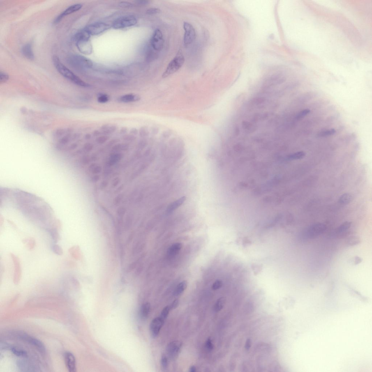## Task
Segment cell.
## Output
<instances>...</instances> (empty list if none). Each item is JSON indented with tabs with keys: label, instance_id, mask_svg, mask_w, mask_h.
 Here are the masks:
<instances>
[{
	"label": "cell",
	"instance_id": "cell-1",
	"mask_svg": "<svg viewBox=\"0 0 372 372\" xmlns=\"http://www.w3.org/2000/svg\"><path fill=\"white\" fill-rule=\"evenodd\" d=\"M53 62L55 67L59 73L68 80L77 85L84 87H90L89 84L87 83L82 80V79L76 75H75L73 72L69 69L68 68L63 64L57 56H54L52 58Z\"/></svg>",
	"mask_w": 372,
	"mask_h": 372
},
{
	"label": "cell",
	"instance_id": "cell-2",
	"mask_svg": "<svg viewBox=\"0 0 372 372\" xmlns=\"http://www.w3.org/2000/svg\"><path fill=\"white\" fill-rule=\"evenodd\" d=\"M185 58L183 54L179 52L176 57L170 61L162 75V77L166 78L178 71L184 64Z\"/></svg>",
	"mask_w": 372,
	"mask_h": 372
},
{
	"label": "cell",
	"instance_id": "cell-3",
	"mask_svg": "<svg viewBox=\"0 0 372 372\" xmlns=\"http://www.w3.org/2000/svg\"><path fill=\"white\" fill-rule=\"evenodd\" d=\"M67 62L70 66L75 69L90 68L92 62L89 59L80 55H73L68 58Z\"/></svg>",
	"mask_w": 372,
	"mask_h": 372
},
{
	"label": "cell",
	"instance_id": "cell-4",
	"mask_svg": "<svg viewBox=\"0 0 372 372\" xmlns=\"http://www.w3.org/2000/svg\"><path fill=\"white\" fill-rule=\"evenodd\" d=\"M137 20L133 16H127L119 17L114 21L112 27L114 29H121L131 27L136 24Z\"/></svg>",
	"mask_w": 372,
	"mask_h": 372
},
{
	"label": "cell",
	"instance_id": "cell-5",
	"mask_svg": "<svg viewBox=\"0 0 372 372\" xmlns=\"http://www.w3.org/2000/svg\"><path fill=\"white\" fill-rule=\"evenodd\" d=\"M183 28L185 31L184 43L185 45H187L194 41L196 38V32L192 25L188 22H184Z\"/></svg>",
	"mask_w": 372,
	"mask_h": 372
},
{
	"label": "cell",
	"instance_id": "cell-6",
	"mask_svg": "<svg viewBox=\"0 0 372 372\" xmlns=\"http://www.w3.org/2000/svg\"><path fill=\"white\" fill-rule=\"evenodd\" d=\"M111 26L105 23L98 22L90 24L86 27V30L92 35H97L110 29Z\"/></svg>",
	"mask_w": 372,
	"mask_h": 372
},
{
	"label": "cell",
	"instance_id": "cell-7",
	"mask_svg": "<svg viewBox=\"0 0 372 372\" xmlns=\"http://www.w3.org/2000/svg\"><path fill=\"white\" fill-rule=\"evenodd\" d=\"M326 229L327 227L324 224H315L308 227L305 232V236L309 239H314L323 233Z\"/></svg>",
	"mask_w": 372,
	"mask_h": 372
},
{
	"label": "cell",
	"instance_id": "cell-8",
	"mask_svg": "<svg viewBox=\"0 0 372 372\" xmlns=\"http://www.w3.org/2000/svg\"><path fill=\"white\" fill-rule=\"evenodd\" d=\"M183 343L179 341L170 342L167 347V355L171 359H175L178 357L182 348Z\"/></svg>",
	"mask_w": 372,
	"mask_h": 372
},
{
	"label": "cell",
	"instance_id": "cell-9",
	"mask_svg": "<svg viewBox=\"0 0 372 372\" xmlns=\"http://www.w3.org/2000/svg\"><path fill=\"white\" fill-rule=\"evenodd\" d=\"M10 256L13 263L14 272L13 281L15 285H18L20 283L22 277V269H21L20 260L18 257L16 256L13 253H10Z\"/></svg>",
	"mask_w": 372,
	"mask_h": 372
},
{
	"label": "cell",
	"instance_id": "cell-10",
	"mask_svg": "<svg viewBox=\"0 0 372 372\" xmlns=\"http://www.w3.org/2000/svg\"><path fill=\"white\" fill-rule=\"evenodd\" d=\"M152 47L155 50H161L163 48L164 40L161 31L159 29H156L153 33L151 41Z\"/></svg>",
	"mask_w": 372,
	"mask_h": 372
},
{
	"label": "cell",
	"instance_id": "cell-11",
	"mask_svg": "<svg viewBox=\"0 0 372 372\" xmlns=\"http://www.w3.org/2000/svg\"><path fill=\"white\" fill-rule=\"evenodd\" d=\"M20 334L19 336L21 339L34 345L42 354H44L45 353V345L40 340L24 333H20Z\"/></svg>",
	"mask_w": 372,
	"mask_h": 372
},
{
	"label": "cell",
	"instance_id": "cell-12",
	"mask_svg": "<svg viewBox=\"0 0 372 372\" xmlns=\"http://www.w3.org/2000/svg\"><path fill=\"white\" fill-rule=\"evenodd\" d=\"M165 320L159 317H157L153 320L150 325V330L152 336L153 338L158 336L164 323Z\"/></svg>",
	"mask_w": 372,
	"mask_h": 372
},
{
	"label": "cell",
	"instance_id": "cell-13",
	"mask_svg": "<svg viewBox=\"0 0 372 372\" xmlns=\"http://www.w3.org/2000/svg\"><path fill=\"white\" fill-rule=\"evenodd\" d=\"M83 6L81 4H76L71 5L65 10L62 13L58 16L54 21V23L57 24L61 21L66 16L78 11L82 8Z\"/></svg>",
	"mask_w": 372,
	"mask_h": 372
},
{
	"label": "cell",
	"instance_id": "cell-14",
	"mask_svg": "<svg viewBox=\"0 0 372 372\" xmlns=\"http://www.w3.org/2000/svg\"><path fill=\"white\" fill-rule=\"evenodd\" d=\"M64 360L65 364L69 371H76V362L75 357L73 354L70 352H66L64 354Z\"/></svg>",
	"mask_w": 372,
	"mask_h": 372
},
{
	"label": "cell",
	"instance_id": "cell-15",
	"mask_svg": "<svg viewBox=\"0 0 372 372\" xmlns=\"http://www.w3.org/2000/svg\"><path fill=\"white\" fill-rule=\"evenodd\" d=\"M77 48L83 54H90L92 52V46L89 40L77 42Z\"/></svg>",
	"mask_w": 372,
	"mask_h": 372
},
{
	"label": "cell",
	"instance_id": "cell-16",
	"mask_svg": "<svg viewBox=\"0 0 372 372\" xmlns=\"http://www.w3.org/2000/svg\"><path fill=\"white\" fill-rule=\"evenodd\" d=\"M17 364L19 369L22 371H35V369H37L32 364L25 360L19 361Z\"/></svg>",
	"mask_w": 372,
	"mask_h": 372
},
{
	"label": "cell",
	"instance_id": "cell-17",
	"mask_svg": "<svg viewBox=\"0 0 372 372\" xmlns=\"http://www.w3.org/2000/svg\"><path fill=\"white\" fill-rule=\"evenodd\" d=\"M352 223L349 221H345L340 225L337 229V234L339 237H343L346 236L348 233V230L351 226Z\"/></svg>",
	"mask_w": 372,
	"mask_h": 372
},
{
	"label": "cell",
	"instance_id": "cell-18",
	"mask_svg": "<svg viewBox=\"0 0 372 372\" xmlns=\"http://www.w3.org/2000/svg\"><path fill=\"white\" fill-rule=\"evenodd\" d=\"M186 200V197H183L172 203L167 208V214H170L173 212L175 210L182 205Z\"/></svg>",
	"mask_w": 372,
	"mask_h": 372
},
{
	"label": "cell",
	"instance_id": "cell-19",
	"mask_svg": "<svg viewBox=\"0 0 372 372\" xmlns=\"http://www.w3.org/2000/svg\"><path fill=\"white\" fill-rule=\"evenodd\" d=\"M119 101L123 103H128L139 101L140 99V96L138 95L132 94H126L120 97Z\"/></svg>",
	"mask_w": 372,
	"mask_h": 372
},
{
	"label": "cell",
	"instance_id": "cell-20",
	"mask_svg": "<svg viewBox=\"0 0 372 372\" xmlns=\"http://www.w3.org/2000/svg\"><path fill=\"white\" fill-rule=\"evenodd\" d=\"M22 52L23 55L27 59L33 60L34 59V54L31 44L28 43L24 45L22 47Z\"/></svg>",
	"mask_w": 372,
	"mask_h": 372
},
{
	"label": "cell",
	"instance_id": "cell-21",
	"mask_svg": "<svg viewBox=\"0 0 372 372\" xmlns=\"http://www.w3.org/2000/svg\"><path fill=\"white\" fill-rule=\"evenodd\" d=\"M151 305L149 303H146L143 304L141 306L140 315L141 319L142 320H145L148 316L150 311Z\"/></svg>",
	"mask_w": 372,
	"mask_h": 372
},
{
	"label": "cell",
	"instance_id": "cell-22",
	"mask_svg": "<svg viewBox=\"0 0 372 372\" xmlns=\"http://www.w3.org/2000/svg\"><path fill=\"white\" fill-rule=\"evenodd\" d=\"M91 35L85 29L78 32L75 36V39L76 42L82 41V40H89L90 37Z\"/></svg>",
	"mask_w": 372,
	"mask_h": 372
},
{
	"label": "cell",
	"instance_id": "cell-23",
	"mask_svg": "<svg viewBox=\"0 0 372 372\" xmlns=\"http://www.w3.org/2000/svg\"><path fill=\"white\" fill-rule=\"evenodd\" d=\"M354 199L353 195L350 193H345L339 197L338 202L340 204L346 205L351 202Z\"/></svg>",
	"mask_w": 372,
	"mask_h": 372
},
{
	"label": "cell",
	"instance_id": "cell-24",
	"mask_svg": "<svg viewBox=\"0 0 372 372\" xmlns=\"http://www.w3.org/2000/svg\"><path fill=\"white\" fill-rule=\"evenodd\" d=\"M183 245L180 243H176L173 244L169 248L167 254L170 256H174L177 255L182 248Z\"/></svg>",
	"mask_w": 372,
	"mask_h": 372
},
{
	"label": "cell",
	"instance_id": "cell-25",
	"mask_svg": "<svg viewBox=\"0 0 372 372\" xmlns=\"http://www.w3.org/2000/svg\"><path fill=\"white\" fill-rule=\"evenodd\" d=\"M360 238L357 236H352L347 238L345 241V244L347 246L356 245L360 243Z\"/></svg>",
	"mask_w": 372,
	"mask_h": 372
},
{
	"label": "cell",
	"instance_id": "cell-26",
	"mask_svg": "<svg viewBox=\"0 0 372 372\" xmlns=\"http://www.w3.org/2000/svg\"><path fill=\"white\" fill-rule=\"evenodd\" d=\"M22 242L25 244L26 248L29 250H33L36 244V241L33 237L26 238L23 239Z\"/></svg>",
	"mask_w": 372,
	"mask_h": 372
},
{
	"label": "cell",
	"instance_id": "cell-27",
	"mask_svg": "<svg viewBox=\"0 0 372 372\" xmlns=\"http://www.w3.org/2000/svg\"><path fill=\"white\" fill-rule=\"evenodd\" d=\"M187 286V282L186 281L181 282L177 285L174 292V295L179 296L183 293Z\"/></svg>",
	"mask_w": 372,
	"mask_h": 372
},
{
	"label": "cell",
	"instance_id": "cell-28",
	"mask_svg": "<svg viewBox=\"0 0 372 372\" xmlns=\"http://www.w3.org/2000/svg\"><path fill=\"white\" fill-rule=\"evenodd\" d=\"M305 153L303 151L298 152L292 153L287 156V159L289 160H296L302 159L305 156Z\"/></svg>",
	"mask_w": 372,
	"mask_h": 372
},
{
	"label": "cell",
	"instance_id": "cell-29",
	"mask_svg": "<svg viewBox=\"0 0 372 372\" xmlns=\"http://www.w3.org/2000/svg\"><path fill=\"white\" fill-rule=\"evenodd\" d=\"M79 250L80 249L78 246H73L69 249L68 252L73 258L78 260L80 258V255Z\"/></svg>",
	"mask_w": 372,
	"mask_h": 372
},
{
	"label": "cell",
	"instance_id": "cell-30",
	"mask_svg": "<svg viewBox=\"0 0 372 372\" xmlns=\"http://www.w3.org/2000/svg\"><path fill=\"white\" fill-rule=\"evenodd\" d=\"M59 231L56 229H52L48 230L52 236V239L55 243H57L61 239V237L59 233Z\"/></svg>",
	"mask_w": 372,
	"mask_h": 372
},
{
	"label": "cell",
	"instance_id": "cell-31",
	"mask_svg": "<svg viewBox=\"0 0 372 372\" xmlns=\"http://www.w3.org/2000/svg\"><path fill=\"white\" fill-rule=\"evenodd\" d=\"M225 302V299L224 297L220 298L217 300L214 306V310L218 312L223 309Z\"/></svg>",
	"mask_w": 372,
	"mask_h": 372
},
{
	"label": "cell",
	"instance_id": "cell-32",
	"mask_svg": "<svg viewBox=\"0 0 372 372\" xmlns=\"http://www.w3.org/2000/svg\"><path fill=\"white\" fill-rule=\"evenodd\" d=\"M101 129L105 134L107 135L114 133L117 130V127L115 126L105 124L102 127Z\"/></svg>",
	"mask_w": 372,
	"mask_h": 372
},
{
	"label": "cell",
	"instance_id": "cell-33",
	"mask_svg": "<svg viewBox=\"0 0 372 372\" xmlns=\"http://www.w3.org/2000/svg\"><path fill=\"white\" fill-rule=\"evenodd\" d=\"M11 352L15 355L18 357H26L27 356V353L25 351L16 347H13L11 348Z\"/></svg>",
	"mask_w": 372,
	"mask_h": 372
},
{
	"label": "cell",
	"instance_id": "cell-34",
	"mask_svg": "<svg viewBox=\"0 0 372 372\" xmlns=\"http://www.w3.org/2000/svg\"><path fill=\"white\" fill-rule=\"evenodd\" d=\"M336 133L334 129L323 130L319 133L318 135L319 137H325L334 135Z\"/></svg>",
	"mask_w": 372,
	"mask_h": 372
},
{
	"label": "cell",
	"instance_id": "cell-35",
	"mask_svg": "<svg viewBox=\"0 0 372 372\" xmlns=\"http://www.w3.org/2000/svg\"><path fill=\"white\" fill-rule=\"evenodd\" d=\"M52 249L53 252L56 255H63V249L59 245L54 244L52 246Z\"/></svg>",
	"mask_w": 372,
	"mask_h": 372
},
{
	"label": "cell",
	"instance_id": "cell-36",
	"mask_svg": "<svg viewBox=\"0 0 372 372\" xmlns=\"http://www.w3.org/2000/svg\"><path fill=\"white\" fill-rule=\"evenodd\" d=\"M170 307L167 306L165 307L164 308V309L162 310L161 315L160 317V318L163 319L164 320H165V319L167 318L168 316L169 312L170 311Z\"/></svg>",
	"mask_w": 372,
	"mask_h": 372
},
{
	"label": "cell",
	"instance_id": "cell-37",
	"mask_svg": "<svg viewBox=\"0 0 372 372\" xmlns=\"http://www.w3.org/2000/svg\"><path fill=\"white\" fill-rule=\"evenodd\" d=\"M122 157V155L120 153H116V154L113 155L111 157L110 163L111 164H113L120 159Z\"/></svg>",
	"mask_w": 372,
	"mask_h": 372
},
{
	"label": "cell",
	"instance_id": "cell-38",
	"mask_svg": "<svg viewBox=\"0 0 372 372\" xmlns=\"http://www.w3.org/2000/svg\"><path fill=\"white\" fill-rule=\"evenodd\" d=\"M109 100V97L108 95L103 94H100L98 98V101L100 103H107Z\"/></svg>",
	"mask_w": 372,
	"mask_h": 372
},
{
	"label": "cell",
	"instance_id": "cell-39",
	"mask_svg": "<svg viewBox=\"0 0 372 372\" xmlns=\"http://www.w3.org/2000/svg\"><path fill=\"white\" fill-rule=\"evenodd\" d=\"M310 112V110H308V109H305V110H304L301 111L299 112V114H297V117H296V118H297V120H301L302 119V118L304 117L305 116L307 115V114H309Z\"/></svg>",
	"mask_w": 372,
	"mask_h": 372
},
{
	"label": "cell",
	"instance_id": "cell-40",
	"mask_svg": "<svg viewBox=\"0 0 372 372\" xmlns=\"http://www.w3.org/2000/svg\"><path fill=\"white\" fill-rule=\"evenodd\" d=\"M161 364L164 369H166L168 367V361L167 358L165 355L162 356L161 359Z\"/></svg>",
	"mask_w": 372,
	"mask_h": 372
},
{
	"label": "cell",
	"instance_id": "cell-41",
	"mask_svg": "<svg viewBox=\"0 0 372 372\" xmlns=\"http://www.w3.org/2000/svg\"><path fill=\"white\" fill-rule=\"evenodd\" d=\"M205 347L208 351L211 352L214 348V345L212 342L211 338H208L207 340L205 343Z\"/></svg>",
	"mask_w": 372,
	"mask_h": 372
},
{
	"label": "cell",
	"instance_id": "cell-42",
	"mask_svg": "<svg viewBox=\"0 0 372 372\" xmlns=\"http://www.w3.org/2000/svg\"><path fill=\"white\" fill-rule=\"evenodd\" d=\"M9 77L8 74L2 71L0 73V82L1 83L6 82L8 80Z\"/></svg>",
	"mask_w": 372,
	"mask_h": 372
},
{
	"label": "cell",
	"instance_id": "cell-43",
	"mask_svg": "<svg viewBox=\"0 0 372 372\" xmlns=\"http://www.w3.org/2000/svg\"><path fill=\"white\" fill-rule=\"evenodd\" d=\"M223 285L222 281L220 280H217L215 281L212 286V289L213 290H217L221 288Z\"/></svg>",
	"mask_w": 372,
	"mask_h": 372
},
{
	"label": "cell",
	"instance_id": "cell-44",
	"mask_svg": "<svg viewBox=\"0 0 372 372\" xmlns=\"http://www.w3.org/2000/svg\"><path fill=\"white\" fill-rule=\"evenodd\" d=\"M108 138L109 137L106 136H102L98 137L96 139V142L98 144H103L108 140Z\"/></svg>",
	"mask_w": 372,
	"mask_h": 372
},
{
	"label": "cell",
	"instance_id": "cell-45",
	"mask_svg": "<svg viewBox=\"0 0 372 372\" xmlns=\"http://www.w3.org/2000/svg\"><path fill=\"white\" fill-rule=\"evenodd\" d=\"M160 11H161L159 8H151L147 11L146 13L149 15L156 14L160 13Z\"/></svg>",
	"mask_w": 372,
	"mask_h": 372
},
{
	"label": "cell",
	"instance_id": "cell-46",
	"mask_svg": "<svg viewBox=\"0 0 372 372\" xmlns=\"http://www.w3.org/2000/svg\"><path fill=\"white\" fill-rule=\"evenodd\" d=\"M119 6L123 8H130L133 6L131 3L127 2H121L119 4Z\"/></svg>",
	"mask_w": 372,
	"mask_h": 372
},
{
	"label": "cell",
	"instance_id": "cell-47",
	"mask_svg": "<svg viewBox=\"0 0 372 372\" xmlns=\"http://www.w3.org/2000/svg\"><path fill=\"white\" fill-rule=\"evenodd\" d=\"M123 140L128 141H133L136 139L134 135H128L124 136L123 137Z\"/></svg>",
	"mask_w": 372,
	"mask_h": 372
},
{
	"label": "cell",
	"instance_id": "cell-48",
	"mask_svg": "<svg viewBox=\"0 0 372 372\" xmlns=\"http://www.w3.org/2000/svg\"><path fill=\"white\" fill-rule=\"evenodd\" d=\"M146 130L144 127L140 128L139 130V134L141 137H144L147 136L148 132Z\"/></svg>",
	"mask_w": 372,
	"mask_h": 372
},
{
	"label": "cell",
	"instance_id": "cell-49",
	"mask_svg": "<svg viewBox=\"0 0 372 372\" xmlns=\"http://www.w3.org/2000/svg\"><path fill=\"white\" fill-rule=\"evenodd\" d=\"M179 305V301L177 299H176L174 300L172 303L171 305L170 306V310L175 309Z\"/></svg>",
	"mask_w": 372,
	"mask_h": 372
},
{
	"label": "cell",
	"instance_id": "cell-50",
	"mask_svg": "<svg viewBox=\"0 0 372 372\" xmlns=\"http://www.w3.org/2000/svg\"><path fill=\"white\" fill-rule=\"evenodd\" d=\"M252 344V342L251 340L249 339H248L246 340L245 344V348L247 350H249V349L251 347Z\"/></svg>",
	"mask_w": 372,
	"mask_h": 372
},
{
	"label": "cell",
	"instance_id": "cell-51",
	"mask_svg": "<svg viewBox=\"0 0 372 372\" xmlns=\"http://www.w3.org/2000/svg\"><path fill=\"white\" fill-rule=\"evenodd\" d=\"M243 127L246 130H251L252 127H253L250 123L247 122H244L243 123Z\"/></svg>",
	"mask_w": 372,
	"mask_h": 372
},
{
	"label": "cell",
	"instance_id": "cell-52",
	"mask_svg": "<svg viewBox=\"0 0 372 372\" xmlns=\"http://www.w3.org/2000/svg\"><path fill=\"white\" fill-rule=\"evenodd\" d=\"M93 147L92 144L90 143H87L84 145V148L86 151H89L92 150V149L93 148Z\"/></svg>",
	"mask_w": 372,
	"mask_h": 372
},
{
	"label": "cell",
	"instance_id": "cell-53",
	"mask_svg": "<svg viewBox=\"0 0 372 372\" xmlns=\"http://www.w3.org/2000/svg\"><path fill=\"white\" fill-rule=\"evenodd\" d=\"M362 259L360 257L358 256H356L354 258V264L355 265H357L358 264H360L362 262Z\"/></svg>",
	"mask_w": 372,
	"mask_h": 372
},
{
	"label": "cell",
	"instance_id": "cell-54",
	"mask_svg": "<svg viewBox=\"0 0 372 372\" xmlns=\"http://www.w3.org/2000/svg\"><path fill=\"white\" fill-rule=\"evenodd\" d=\"M139 133L138 130L136 128H132L130 130V133L131 135H136L138 134Z\"/></svg>",
	"mask_w": 372,
	"mask_h": 372
},
{
	"label": "cell",
	"instance_id": "cell-55",
	"mask_svg": "<svg viewBox=\"0 0 372 372\" xmlns=\"http://www.w3.org/2000/svg\"><path fill=\"white\" fill-rule=\"evenodd\" d=\"M101 171V167L99 166L95 167L93 168V173H99Z\"/></svg>",
	"mask_w": 372,
	"mask_h": 372
},
{
	"label": "cell",
	"instance_id": "cell-56",
	"mask_svg": "<svg viewBox=\"0 0 372 372\" xmlns=\"http://www.w3.org/2000/svg\"><path fill=\"white\" fill-rule=\"evenodd\" d=\"M128 130L127 128L126 127H123L121 128L120 130V133L121 134H126L127 133Z\"/></svg>",
	"mask_w": 372,
	"mask_h": 372
},
{
	"label": "cell",
	"instance_id": "cell-57",
	"mask_svg": "<svg viewBox=\"0 0 372 372\" xmlns=\"http://www.w3.org/2000/svg\"><path fill=\"white\" fill-rule=\"evenodd\" d=\"M99 176H94V177H93L92 178V181L93 182L95 183V182H96L97 181H98V180H99Z\"/></svg>",
	"mask_w": 372,
	"mask_h": 372
},
{
	"label": "cell",
	"instance_id": "cell-58",
	"mask_svg": "<svg viewBox=\"0 0 372 372\" xmlns=\"http://www.w3.org/2000/svg\"><path fill=\"white\" fill-rule=\"evenodd\" d=\"M100 134V132L98 130H95L93 133V136L97 137Z\"/></svg>",
	"mask_w": 372,
	"mask_h": 372
},
{
	"label": "cell",
	"instance_id": "cell-59",
	"mask_svg": "<svg viewBox=\"0 0 372 372\" xmlns=\"http://www.w3.org/2000/svg\"><path fill=\"white\" fill-rule=\"evenodd\" d=\"M196 371V367L194 366H192L190 368L189 371L190 372H195Z\"/></svg>",
	"mask_w": 372,
	"mask_h": 372
},
{
	"label": "cell",
	"instance_id": "cell-60",
	"mask_svg": "<svg viewBox=\"0 0 372 372\" xmlns=\"http://www.w3.org/2000/svg\"><path fill=\"white\" fill-rule=\"evenodd\" d=\"M148 2L149 1H137V3L142 5L147 4Z\"/></svg>",
	"mask_w": 372,
	"mask_h": 372
},
{
	"label": "cell",
	"instance_id": "cell-61",
	"mask_svg": "<svg viewBox=\"0 0 372 372\" xmlns=\"http://www.w3.org/2000/svg\"><path fill=\"white\" fill-rule=\"evenodd\" d=\"M91 137V135L89 134H88L86 135L85 136V139H87V140H89V139H90Z\"/></svg>",
	"mask_w": 372,
	"mask_h": 372
}]
</instances>
